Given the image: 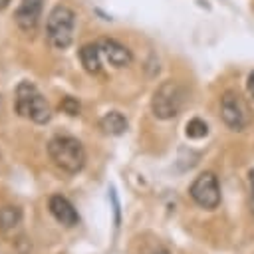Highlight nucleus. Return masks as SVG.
I'll use <instances>...</instances> for the list:
<instances>
[{"label":"nucleus","instance_id":"obj_1","mask_svg":"<svg viewBox=\"0 0 254 254\" xmlns=\"http://www.w3.org/2000/svg\"><path fill=\"white\" fill-rule=\"evenodd\" d=\"M50 159L65 173L75 175L85 165V149L83 145L69 135H56L48 143Z\"/></svg>","mask_w":254,"mask_h":254},{"label":"nucleus","instance_id":"obj_13","mask_svg":"<svg viewBox=\"0 0 254 254\" xmlns=\"http://www.w3.org/2000/svg\"><path fill=\"white\" fill-rule=\"evenodd\" d=\"M20 210L16 208V206H6V208H2V212H0V222H2V226L4 228H8V226H16L18 222H20Z\"/></svg>","mask_w":254,"mask_h":254},{"label":"nucleus","instance_id":"obj_2","mask_svg":"<svg viewBox=\"0 0 254 254\" xmlns=\"http://www.w3.org/2000/svg\"><path fill=\"white\" fill-rule=\"evenodd\" d=\"M16 111L38 123V125H44L52 119V109H50V103L46 101V97L40 93V89L32 83V81H20L18 87H16Z\"/></svg>","mask_w":254,"mask_h":254},{"label":"nucleus","instance_id":"obj_8","mask_svg":"<svg viewBox=\"0 0 254 254\" xmlns=\"http://www.w3.org/2000/svg\"><path fill=\"white\" fill-rule=\"evenodd\" d=\"M99 44V50L101 54L105 56V60L113 65V67H125L133 62V54L127 46L119 44L117 40H111V38H103L97 42Z\"/></svg>","mask_w":254,"mask_h":254},{"label":"nucleus","instance_id":"obj_19","mask_svg":"<svg viewBox=\"0 0 254 254\" xmlns=\"http://www.w3.org/2000/svg\"><path fill=\"white\" fill-rule=\"evenodd\" d=\"M153 254H169L167 250H157V252H153Z\"/></svg>","mask_w":254,"mask_h":254},{"label":"nucleus","instance_id":"obj_10","mask_svg":"<svg viewBox=\"0 0 254 254\" xmlns=\"http://www.w3.org/2000/svg\"><path fill=\"white\" fill-rule=\"evenodd\" d=\"M101 50H99V44H85L81 46L79 50V60H81V65L87 73H99L101 71Z\"/></svg>","mask_w":254,"mask_h":254},{"label":"nucleus","instance_id":"obj_3","mask_svg":"<svg viewBox=\"0 0 254 254\" xmlns=\"http://www.w3.org/2000/svg\"><path fill=\"white\" fill-rule=\"evenodd\" d=\"M73 28H75V12L65 6L58 4L50 10L46 20V36L52 48L65 50L73 42Z\"/></svg>","mask_w":254,"mask_h":254},{"label":"nucleus","instance_id":"obj_9","mask_svg":"<svg viewBox=\"0 0 254 254\" xmlns=\"http://www.w3.org/2000/svg\"><path fill=\"white\" fill-rule=\"evenodd\" d=\"M50 212H52V216H54L60 224H64V226H67V228H71V226H75V224L79 222L77 210H75L73 204H71L65 196H62V194H52V196H50Z\"/></svg>","mask_w":254,"mask_h":254},{"label":"nucleus","instance_id":"obj_12","mask_svg":"<svg viewBox=\"0 0 254 254\" xmlns=\"http://www.w3.org/2000/svg\"><path fill=\"white\" fill-rule=\"evenodd\" d=\"M185 133H187V137H189V139H202V137H206V135H208V125H206L202 119L194 117V119H190V121L187 123Z\"/></svg>","mask_w":254,"mask_h":254},{"label":"nucleus","instance_id":"obj_17","mask_svg":"<svg viewBox=\"0 0 254 254\" xmlns=\"http://www.w3.org/2000/svg\"><path fill=\"white\" fill-rule=\"evenodd\" d=\"M12 0H0V10H4V8H8V4H10Z\"/></svg>","mask_w":254,"mask_h":254},{"label":"nucleus","instance_id":"obj_6","mask_svg":"<svg viewBox=\"0 0 254 254\" xmlns=\"http://www.w3.org/2000/svg\"><path fill=\"white\" fill-rule=\"evenodd\" d=\"M220 115H222V121L232 131H242L250 123V111H248L244 99L234 91H226L222 95V99H220Z\"/></svg>","mask_w":254,"mask_h":254},{"label":"nucleus","instance_id":"obj_5","mask_svg":"<svg viewBox=\"0 0 254 254\" xmlns=\"http://www.w3.org/2000/svg\"><path fill=\"white\" fill-rule=\"evenodd\" d=\"M189 192H190V198L206 210H212L220 204V185H218L216 175L210 173V171L200 173L192 181Z\"/></svg>","mask_w":254,"mask_h":254},{"label":"nucleus","instance_id":"obj_11","mask_svg":"<svg viewBox=\"0 0 254 254\" xmlns=\"http://www.w3.org/2000/svg\"><path fill=\"white\" fill-rule=\"evenodd\" d=\"M99 127H101L103 133H107V135H123V133L127 131L129 123H127V119H125L123 113H119V111H107V113L99 119Z\"/></svg>","mask_w":254,"mask_h":254},{"label":"nucleus","instance_id":"obj_16","mask_svg":"<svg viewBox=\"0 0 254 254\" xmlns=\"http://www.w3.org/2000/svg\"><path fill=\"white\" fill-rule=\"evenodd\" d=\"M111 198H113V206H115V222H119V202H117L115 190H111Z\"/></svg>","mask_w":254,"mask_h":254},{"label":"nucleus","instance_id":"obj_4","mask_svg":"<svg viewBox=\"0 0 254 254\" xmlns=\"http://www.w3.org/2000/svg\"><path fill=\"white\" fill-rule=\"evenodd\" d=\"M183 101H185L183 85L179 81L167 79L155 89V93L151 97V109H153L155 117H159V119H173L181 111Z\"/></svg>","mask_w":254,"mask_h":254},{"label":"nucleus","instance_id":"obj_7","mask_svg":"<svg viewBox=\"0 0 254 254\" xmlns=\"http://www.w3.org/2000/svg\"><path fill=\"white\" fill-rule=\"evenodd\" d=\"M42 6H44V0H20V6L14 14L16 24L20 26V30H24L28 34L36 30V26L40 22Z\"/></svg>","mask_w":254,"mask_h":254},{"label":"nucleus","instance_id":"obj_15","mask_svg":"<svg viewBox=\"0 0 254 254\" xmlns=\"http://www.w3.org/2000/svg\"><path fill=\"white\" fill-rule=\"evenodd\" d=\"M246 87H248V93H250L252 99H254V71L248 75V83H246Z\"/></svg>","mask_w":254,"mask_h":254},{"label":"nucleus","instance_id":"obj_18","mask_svg":"<svg viewBox=\"0 0 254 254\" xmlns=\"http://www.w3.org/2000/svg\"><path fill=\"white\" fill-rule=\"evenodd\" d=\"M252 177V175H250ZM252 190H254V177H252ZM252 210H254V198H252Z\"/></svg>","mask_w":254,"mask_h":254},{"label":"nucleus","instance_id":"obj_14","mask_svg":"<svg viewBox=\"0 0 254 254\" xmlns=\"http://www.w3.org/2000/svg\"><path fill=\"white\" fill-rule=\"evenodd\" d=\"M60 109L64 111V113H67V115H71V117H75V115H79V103H77V99H73V97H64L62 101H60Z\"/></svg>","mask_w":254,"mask_h":254}]
</instances>
